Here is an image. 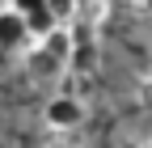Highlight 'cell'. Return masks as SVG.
I'll list each match as a JSON object with an SVG mask.
<instances>
[{"label": "cell", "instance_id": "cell-1", "mask_svg": "<svg viewBox=\"0 0 152 148\" xmlns=\"http://www.w3.org/2000/svg\"><path fill=\"white\" fill-rule=\"evenodd\" d=\"M85 119H89V106H85V97H76V93H51L47 106H42L47 131H80Z\"/></svg>", "mask_w": 152, "mask_h": 148}, {"label": "cell", "instance_id": "cell-2", "mask_svg": "<svg viewBox=\"0 0 152 148\" xmlns=\"http://www.w3.org/2000/svg\"><path fill=\"white\" fill-rule=\"evenodd\" d=\"M21 68H26L30 85H38V89H55V85L64 81V72H68V64H64V59H55V55H51V51H42L38 42L26 51Z\"/></svg>", "mask_w": 152, "mask_h": 148}, {"label": "cell", "instance_id": "cell-3", "mask_svg": "<svg viewBox=\"0 0 152 148\" xmlns=\"http://www.w3.org/2000/svg\"><path fill=\"white\" fill-rule=\"evenodd\" d=\"M72 72H93L97 68V26L72 21Z\"/></svg>", "mask_w": 152, "mask_h": 148}, {"label": "cell", "instance_id": "cell-4", "mask_svg": "<svg viewBox=\"0 0 152 148\" xmlns=\"http://www.w3.org/2000/svg\"><path fill=\"white\" fill-rule=\"evenodd\" d=\"M34 38H30V26H26V17L17 13V9H0V51H30Z\"/></svg>", "mask_w": 152, "mask_h": 148}, {"label": "cell", "instance_id": "cell-5", "mask_svg": "<svg viewBox=\"0 0 152 148\" xmlns=\"http://www.w3.org/2000/svg\"><path fill=\"white\" fill-rule=\"evenodd\" d=\"M42 51H51L55 59H64V64H72V26H59V30H51L42 42H38ZM72 72V68H68Z\"/></svg>", "mask_w": 152, "mask_h": 148}, {"label": "cell", "instance_id": "cell-6", "mask_svg": "<svg viewBox=\"0 0 152 148\" xmlns=\"http://www.w3.org/2000/svg\"><path fill=\"white\" fill-rule=\"evenodd\" d=\"M26 26H30V38H34V42H42L51 30H59V21H55V13H51V9H42V13L26 17Z\"/></svg>", "mask_w": 152, "mask_h": 148}, {"label": "cell", "instance_id": "cell-7", "mask_svg": "<svg viewBox=\"0 0 152 148\" xmlns=\"http://www.w3.org/2000/svg\"><path fill=\"white\" fill-rule=\"evenodd\" d=\"M47 148H85L80 131H47Z\"/></svg>", "mask_w": 152, "mask_h": 148}, {"label": "cell", "instance_id": "cell-8", "mask_svg": "<svg viewBox=\"0 0 152 148\" xmlns=\"http://www.w3.org/2000/svg\"><path fill=\"white\" fill-rule=\"evenodd\" d=\"M9 9H17L21 17H34V13L47 9V0H9Z\"/></svg>", "mask_w": 152, "mask_h": 148}, {"label": "cell", "instance_id": "cell-9", "mask_svg": "<svg viewBox=\"0 0 152 148\" xmlns=\"http://www.w3.org/2000/svg\"><path fill=\"white\" fill-rule=\"evenodd\" d=\"M127 4H140V9H148V0H127Z\"/></svg>", "mask_w": 152, "mask_h": 148}, {"label": "cell", "instance_id": "cell-10", "mask_svg": "<svg viewBox=\"0 0 152 148\" xmlns=\"http://www.w3.org/2000/svg\"><path fill=\"white\" fill-rule=\"evenodd\" d=\"M144 13H152V0H148V9H144Z\"/></svg>", "mask_w": 152, "mask_h": 148}, {"label": "cell", "instance_id": "cell-11", "mask_svg": "<svg viewBox=\"0 0 152 148\" xmlns=\"http://www.w3.org/2000/svg\"><path fill=\"white\" fill-rule=\"evenodd\" d=\"M140 148H152V140H148V144H140Z\"/></svg>", "mask_w": 152, "mask_h": 148}]
</instances>
